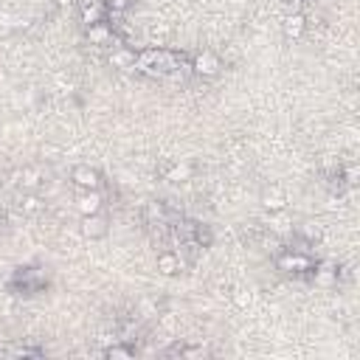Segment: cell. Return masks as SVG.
Listing matches in <instances>:
<instances>
[{"label":"cell","instance_id":"obj_1","mask_svg":"<svg viewBox=\"0 0 360 360\" xmlns=\"http://www.w3.org/2000/svg\"><path fill=\"white\" fill-rule=\"evenodd\" d=\"M312 256H307L304 251H282L279 256H276V268L282 270V273H296V276H304V273H310L312 270Z\"/></svg>","mask_w":360,"mask_h":360},{"label":"cell","instance_id":"obj_2","mask_svg":"<svg viewBox=\"0 0 360 360\" xmlns=\"http://www.w3.org/2000/svg\"><path fill=\"white\" fill-rule=\"evenodd\" d=\"M189 71H192L195 76L214 79V76L223 71V60H220V54H214V51H198V54L192 57V62H189Z\"/></svg>","mask_w":360,"mask_h":360},{"label":"cell","instance_id":"obj_3","mask_svg":"<svg viewBox=\"0 0 360 360\" xmlns=\"http://www.w3.org/2000/svg\"><path fill=\"white\" fill-rule=\"evenodd\" d=\"M71 184H74L79 192L102 189V174H99V169H93L90 163H79V166H74V172H71Z\"/></svg>","mask_w":360,"mask_h":360},{"label":"cell","instance_id":"obj_4","mask_svg":"<svg viewBox=\"0 0 360 360\" xmlns=\"http://www.w3.org/2000/svg\"><path fill=\"white\" fill-rule=\"evenodd\" d=\"M85 40H88L90 46H96V48H113V46H118L116 29H113L110 23H104V20L88 26V29H85Z\"/></svg>","mask_w":360,"mask_h":360},{"label":"cell","instance_id":"obj_5","mask_svg":"<svg viewBox=\"0 0 360 360\" xmlns=\"http://www.w3.org/2000/svg\"><path fill=\"white\" fill-rule=\"evenodd\" d=\"M184 268H186V262H184V256H180L177 251H160V254L155 256V270H158L160 276H166V279L177 276Z\"/></svg>","mask_w":360,"mask_h":360},{"label":"cell","instance_id":"obj_6","mask_svg":"<svg viewBox=\"0 0 360 360\" xmlns=\"http://www.w3.org/2000/svg\"><path fill=\"white\" fill-rule=\"evenodd\" d=\"M79 231H82V237H88V240H102V237H107L110 223H107V217H104L102 212H99V214H85L82 223H79Z\"/></svg>","mask_w":360,"mask_h":360},{"label":"cell","instance_id":"obj_7","mask_svg":"<svg viewBox=\"0 0 360 360\" xmlns=\"http://www.w3.org/2000/svg\"><path fill=\"white\" fill-rule=\"evenodd\" d=\"M135 60H138V51L130 46H121V43L113 46V51L107 57L110 68H116V71H135Z\"/></svg>","mask_w":360,"mask_h":360},{"label":"cell","instance_id":"obj_8","mask_svg":"<svg viewBox=\"0 0 360 360\" xmlns=\"http://www.w3.org/2000/svg\"><path fill=\"white\" fill-rule=\"evenodd\" d=\"M107 4L104 0H82V9H79V23L88 29L93 23H102L107 18Z\"/></svg>","mask_w":360,"mask_h":360},{"label":"cell","instance_id":"obj_9","mask_svg":"<svg viewBox=\"0 0 360 360\" xmlns=\"http://www.w3.org/2000/svg\"><path fill=\"white\" fill-rule=\"evenodd\" d=\"M74 206H76L79 217H85V214H99L102 206H104V198H102L99 189H88V192H79V195H76Z\"/></svg>","mask_w":360,"mask_h":360},{"label":"cell","instance_id":"obj_10","mask_svg":"<svg viewBox=\"0 0 360 360\" xmlns=\"http://www.w3.org/2000/svg\"><path fill=\"white\" fill-rule=\"evenodd\" d=\"M259 203H262L265 212H284L290 200H287V192L282 186H268V189H262Z\"/></svg>","mask_w":360,"mask_h":360},{"label":"cell","instance_id":"obj_11","mask_svg":"<svg viewBox=\"0 0 360 360\" xmlns=\"http://www.w3.org/2000/svg\"><path fill=\"white\" fill-rule=\"evenodd\" d=\"M43 169L40 166H23L20 172H18V186L23 189V192H37L40 186H43Z\"/></svg>","mask_w":360,"mask_h":360},{"label":"cell","instance_id":"obj_12","mask_svg":"<svg viewBox=\"0 0 360 360\" xmlns=\"http://www.w3.org/2000/svg\"><path fill=\"white\" fill-rule=\"evenodd\" d=\"M304 32H307V18H304L301 12H293V15H287V18L282 20V34H284V40H301Z\"/></svg>","mask_w":360,"mask_h":360},{"label":"cell","instance_id":"obj_13","mask_svg":"<svg viewBox=\"0 0 360 360\" xmlns=\"http://www.w3.org/2000/svg\"><path fill=\"white\" fill-rule=\"evenodd\" d=\"M312 279H315V287H324V290H329V287H335L338 284V268L332 265V262H321V265H312Z\"/></svg>","mask_w":360,"mask_h":360},{"label":"cell","instance_id":"obj_14","mask_svg":"<svg viewBox=\"0 0 360 360\" xmlns=\"http://www.w3.org/2000/svg\"><path fill=\"white\" fill-rule=\"evenodd\" d=\"M265 223H268V228H270L273 237H284V234L293 231V220L287 217V209L284 212H268Z\"/></svg>","mask_w":360,"mask_h":360},{"label":"cell","instance_id":"obj_15","mask_svg":"<svg viewBox=\"0 0 360 360\" xmlns=\"http://www.w3.org/2000/svg\"><path fill=\"white\" fill-rule=\"evenodd\" d=\"M192 163H172L163 169V180H169V184H186V180H192Z\"/></svg>","mask_w":360,"mask_h":360},{"label":"cell","instance_id":"obj_16","mask_svg":"<svg viewBox=\"0 0 360 360\" xmlns=\"http://www.w3.org/2000/svg\"><path fill=\"white\" fill-rule=\"evenodd\" d=\"M104 357L107 360H132L135 357V349L127 346V343H113V346L104 349Z\"/></svg>","mask_w":360,"mask_h":360},{"label":"cell","instance_id":"obj_17","mask_svg":"<svg viewBox=\"0 0 360 360\" xmlns=\"http://www.w3.org/2000/svg\"><path fill=\"white\" fill-rule=\"evenodd\" d=\"M20 209H23V214H37V212L43 209L40 195H37V192H26V198L20 200Z\"/></svg>","mask_w":360,"mask_h":360},{"label":"cell","instance_id":"obj_18","mask_svg":"<svg viewBox=\"0 0 360 360\" xmlns=\"http://www.w3.org/2000/svg\"><path fill=\"white\" fill-rule=\"evenodd\" d=\"M231 301H234V307H237V310H248V307L254 304V296H251V290L240 287V290H234V293H231Z\"/></svg>","mask_w":360,"mask_h":360},{"label":"cell","instance_id":"obj_19","mask_svg":"<svg viewBox=\"0 0 360 360\" xmlns=\"http://www.w3.org/2000/svg\"><path fill=\"white\" fill-rule=\"evenodd\" d=\"M338 174H340V180L346 186H357V177H360V169L354 166V163H346L343 169H338Z\"/></svg>","mask_w":360,"mask_h":360},{"label":"cell","instance_id":"obj_20","mask_svg":"<svg viewBox=\"0 0 360 360\" xmlns=\"http://www.w3.org/2000/svg\"><path fill=\"white\" fill-rule=\"evenodd\" d=\"M104 4H107V12H110V15H121V12L130 9L132 0H104Z\"/></svg>","mask_w":360,"mask_h":360},{"label":"cell","instance_id":"obj_21","mask_svg":"<svg viewBox=\"0 0 360 360\" xmlns=\"http://www.w3.org/2000/svg\"><path fill=\"white\" fill-rule=\"evenodd\" d=\"M209 349L206 346H180V357H206Z\"/></svg>","mask_w":360,"mask_h":360},{"label":"cell","instance_id":"obj_22","mask_svg":"<svg viewBox=\"0 0 360 360\" xmlns=\"http://www.w3.org/2000/svg\"><path fill=\"white\" fill-rule=\"evenodd\" d=\"M163 217H166L163 203H146V220H163Z\"/></svg>","mask_w":360,"mask_h":360},{"label":"cell","instance_id":"obj_23","mask_svg":"<svg viewBox=\"0 0 360 360\" xmlns=\"http://www.w3.org/2000/svg\"><path fill=\"white\" fill-rule=\"evenodd\" d=\"M57 6H62V9H68V6H74V4H79V0H54Z\"/></svg>","mask_w":360,"mask_h":360},{"label":"cell","instance_id":"obj_24","mask_svg":"<svg viewBox=\"0 0 360 360\" xmlns=\"http://www.w3.org/2000/svg\"><path fill=\"white\" fill-rule=\"evenodd\" d=\"M287 4H307V0H287Z\"/></svg>","mask_w":360,"mask_h":360}]
</instances>
